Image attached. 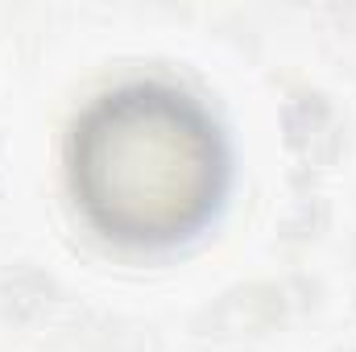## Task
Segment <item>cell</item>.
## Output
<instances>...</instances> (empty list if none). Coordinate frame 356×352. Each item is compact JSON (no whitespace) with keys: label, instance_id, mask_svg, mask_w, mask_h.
Masks as SVG:
<instances>
[{"label":"cell","instance_id":"7a4b0ae2","mask_svg":"<svg viewBox=\"0 0 356 352\" xmlns=\"http://www.w3.org/2000/svg\"><path fill=\"white\" fill-rule=\"evenodd\" d=\"M286 133H290V145L298 154H307L311 162H327L340 150L336 116L323 104V95H315V91H302L286 104Z\"/></svg>","mask_w":356,"mask_h":352},{"label":"cell","instance_id":"6da1fadb","mask_svg":"<svg viewBox=\"0 0 356 352\" xmlns=\"http://www.w3.org/2000/svg\"><path fill=\"white\" fill-rule=\"evenodd\" d=\"M228 154L211 116L166 83L108 91L71 133V186L91 224L124 245H170L220 203Z\"/></svg>","mask_w":356,"mask_h":352}]
</instances>
